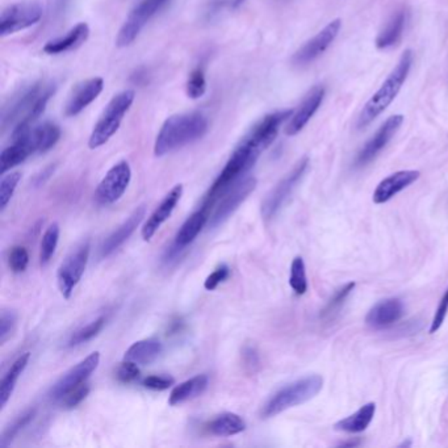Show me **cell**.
I'll return each mask as SVG.
<instances>
[{"label":"cell","mask_w":448,"mask_h":448,"mask_svg":"<svg viewBox=\"0 0 448 448\" xmlns=\"http://www.w3.org/2000/svg\"><path fill=\"white\" fill-rule=\"evenodd\" d=\"M105 325V317H99L96 318L93 323L86 325L83 327H81L79 330H76L75 333L72 335L70 341H69V346L70 347H75V346H79V344H86L91 339H94L96 335H99V333L103 330Z\"/></svg>","instance_id":"d6a6232c"},{"label":"cell","mask_w":448,"mask_h":448,"mask_svg":"<svg viewBox=\"0 0 448 448\" xmlns=\"http://www.w3.org/2000/svg\"><path fill=\"white\" fill-rule=\"evenodd\" d=\"M309 168V158H302L297 165L293 167L291 172H288L282 180L272 188L271 192L264 198L262 204V216L263 219H272L287 204V201L292 196L293 191L299 186L302 177Z\"/></svg>","instance_id":"8992f818"},{"label":"cell","mask_w":448,"mask_h":448,"mask_svg":"<svg viewBox=\"0 0 448 448\" xmlns=\"http://www.w3.org/2000/svg\"><path fill=\"white\" fill-rule=\"evenodd\" d=\"M132 180V168L126 161L112 167L102 179L95 192V198L100 205L114 204L123 198Z\"/></svg>","instance_id":"30bf717a"},{"label":"cell","mask_w":448,"mask_h":448,"mask_svg":"<svg viewBox=\"0 0 448 448\" xmlns=\"http://www.w3.org/2000/svg\"><path fill=\"white\" fill-rule=\"evenodd\" d=\"M21 180V174L19 171L16 172H10V174H4L0 182V209L1 212L7 208L11 198L13 196L18 184Z\"/></svg>","instance_id":"d590c367"},{"label":"cell","mask_w":448,"mask_h":448,"mask_svg":"<svg viewBox=\"0 0 448 448\" xmlns=\"http://www.w3.org/2000/svg\"><path fill=\"white\" fill-rule=\"evenodd\" d=\"M100 363V354L95 351L88 355L82 362L74 365L65 375L53 386L50 389V398L54 401H61L69 392H72L76 386H82L90 376L94 374L95 369Z\"/></svg>","instance_id":"5bb4252c"},{"label":"cell","mask_w":448,"mask_h":448,"mask_svg":"<svg viewBox=\"0 0 448 448\" xmlns=\"http://www.w3.org/2000/svg\"><path fill=\"white\" fill-rule=\"evenodd\" d=\"M90 251H91L90 240H83L61 263L57 271V282L65 299L72 297L75 287L81 282L88 263Z\"/></svg>","instance_id":"52a82bcc"},{"label":"cell","mask_w":448,"mask_h":448,"mask_svg":"<svg viewBox=\"0 0 448 448\" xmlns=\"http://www.w3.org/2000/svg\"><path fill=\"white\" fill-rule=\"evenodd\" d=\"M323 386V379L320 375L306 376L283 386L266 402L262 409V418L275 417L291 407L308 402L321 392Z\"/></svg>","instance_id":"277c9868"},{"label":"cell","mask_w":448,"mask_h":448,"mask_svg":"<svg viewBox=\"0 0 448 448\" xmlns=\"http://www.w3.org/2000/svg\"><path fill=\"white\" fill-rule=\"evenodd\" d=\"M290 285L293 292L301 296L308 291V280H306V269L301 257H296L291 264V275H290Z\"/></svg>","instance_id":"836d02e7"},{"label":"cell","mask_w":448,"mask_h":448,"mask_svg":"<svg viewBox=\"0 0 448 448\" xmlns=\"http://www.w3.org/2000/svg\"><path fill=\"white\" fill-rule=\"evenodd\" d=\"M209 210L210 209L201 207L184 221V224L182 225V228L179 229L177 236H175L172 246L167 251V259L175 257L177 255V252L186 249L188 245H191L194 240H196V237L201 233V230L204 229L205 225L209 222V219H210Z\"/></svg>","instance_id":"e0dca14e"},{"label":"cell","mask_w":448,"mask_h":448,"mask_svg":"<svg viewBox=\"0 0 448 448\" xmlns=\"http://www.w3.org/2000/svg\"><path fill=\"white\" fill-rule=\"evenodd\" d=\"M29 264V254L24 246H15L12 247L8 255V266L15 273H21L25 271Z\"/></svg>","instance_id":"74e56055"},{"label":"cell","mask_w":448,"mask_h":448,"mask_svg":"<svg viewBox=\"0 0 448 448\" xmlns=\"http://www.w3.org/2000/svg\"><path fill=\"white\" fill-rule=\"evenodd\" d=\"M325 93L326 91L323 86H315L306 94L297 111L293 112L291 118L288 120V124L285 126L287 136H296L301 132L323 104Z\"/></svg>","instance_id":"2e32d148"},{"label":"cell","mask_w":448,"mask_h":448,"mask_svg":"<svg viewBox=\"0 0 448 448\" xmlns=\"http://www.w3.org/2000/svg\"><path fill=\"white\" fill-rule=\"evenodd\" d=\"M60 240V225L57 222L52 224L42 236L40 245V264L46 266L55 252L57 245Z\"/></svg>","instance_id":"4dcf8cb0"},{"label":"cell","mask_w":448,"mask_h":448,"mask_svg":"<svg viewBox=\"0 0 448 448\" xmlns=\"http://www.w3.org/2000/svg\"><path fill=\"white\" fill-rule=\"evenodd\" d=\"M407 11L405 8L396 11L392 18L386 21V27L376 37V48L380 50L391 49L401 41L404 29L407 25Z\"/></svg>","instance_id":"cb8c5ba5"},{"label":"cell","mask_w":448,"mask_h":448,"mask_svg":"<svg viewBox=\"0 0 448 448\" xmlns=\"http://www.w3.org/2000/svg\"><path fill=\"white\" fill-rule=\"evenodd\" d=\"M208 120L200 112L180 114L168 117L161 128L154 144V154L163 156L177 149L187 147L204 136Z\"/></svg>","instance_id":"7a4b0ae2"},{"label":"cell","mask_w":448,"mask_h":448,"mask_svg":"<svg viewBox=\"0 0 448 448\" xmlns=\"http://www.w3.org/2000/svg\"><path fill=\"white\" fill-rule=\"evenodd\" d=\"M413 65V52L407 49L402 53L400 61L395 66V69L386 76L381 87L376 91L374 96L365 103L362 112L358 117L356 126L358 129H363L369 125L374 120L381 115L389 105L393 103L397 95L401 91L402 86L407 82Z\"/></svg>","instance_id":"3957f363"},{"label":"cell","mask_w":448,"mask_h":448,"mask_svg":"<svg viewBox=\"0 0 448 448\" xmlns=\"http://www.w3.org/2000/svg\"><path fill=\"white\" fill-rule=\"evenodd\" d=\"M55 93V86L45 82H36L24 87L11 97L8 104L1 112L3 129L12 128V136L34 125L43 114L50 97Z\"/></svg>","instance_id":"6da1fadb"},{"label":"cell","mask_w":448,"mask_h":448,"mask_svg":"<svg viewBox=\"0 0 448 448\" xmlns=\"http://www.w3.org/2000/svg\"><path fill=\"white\" fill-rule=\"evenodd\" d=\"M207 91V79H205V73L201 67L195 69L187 82V95L191 99H200L203 97Z\"/></svg>","instance_id":"8d00e7d4"},{"label":"cell","mask_w":448,"mask_h":448,"mask_svg":"<svg viewBox=\"0 0 448 448\" xmlns=\"http://www.w3.org/2000/svg\"><path fill=\"white\" fill-rule=\"evenodd\" d=\"M103 88H104V81L102 78L87 79L82 83L76 84L65 107L66 116L74 117V116L79 115L83 109L97 99V96L102 94Z\"/></svg>","instance_id":"d6986e66"},{"label":"cell","mask_w":448,"mask_h":448,"mask_svg":"<svg viewBox=\"0 0 448 448\" xmlns=\"http://www.w3.org/2000/svg\"><path fill=\"white\" fill-rule=\"evenodd\" d=\"M355 288V283H347L342 288H339L337 292L334 293L333 297L326 304L321 312L323 320H330L333 318L337 313L341 311L344 302L348 299V296L353 293Z\"/></svg>","instance_id":"1f68e13d"},{"label":"cell","mask_w":448,"mask_h":448,"mask_svg":"<svg viewBox=\"0 0 448 448\" xmlns=\"http://www.w3.org/2000/svg\"><path fill=\"white\" fill-rule=\"evenodd\" d=\"M88 393H90V386L84 383L82 386H76L72 392H69L66 396L63 397L61 404L65 409H74L88 396Z\"/></svg>","instance_id":"ab89813d"},{"label":"cell","mask_w":448,"mask_h":448,"mask_svg":"<svg viewBox=\"0 0 448 448\" xmlns=\"http://www.w3.org/2000/svg\"><path fill=\"white\" fill-rule=\"evenodd\" d=\"M255 187L257 179L254 177L240 179L233 187H230L224 194V196L219 198L217 208L209 219V226L217 228L222 222L229 219L230 216L240 208V204L250 196Z\"/></svg>","instance_id":"8fae6325"},{"label":"cell","mask_w":448,"mask_h":448,"mask_svg":"<svg viewBox=\"0 0 448 448\" xmlns=\"http://www.w3.org/2000/svg\"><path fill=\"white\" fill-rule=\"evenodd\" d=\"M448 313V288L446 290V292L443 294L442 300L439 302L438 308H437V312L434 314V318H433V323H431V327H430V334L437 333L439 329L442 327V325L446 320V315Z\"/></svg>","instance_id":"ee69618b"},{"label":"cell","mask_w":448,"mask_h":448,"mask_svg":"<svg viewBox=\"0 0 448 448\" xmlns=\"http://www.w3.org/2000/svg\"><path fill=\"white\" fill-rule=\"evenodd\" d=\"M243 1H245V0H231V6H233L234 8H237V7H240Z\"/></svg>","instance_id":"bcb514c9"},{"label":"cell","mask_w":448,"mask_h":448,"mask_svg":"<svg viewBox=\"0 0 448 448\" xmlns=\"http://www.w3.org/2000/svg\"><path fill=\"white\" fill-rule=\"evenodd\" d=\"M208 383L209 379L207 375L195 376L189 380L180 383L179 386H175L171 391L170 397H168V404L171 407H177V405L184 404L187 401L196 398L204 393V391L208 386Z\"/></svg>","instance_id":"484cf974"},{"label":"cell","mask_w":448,"mask_h":448,"mask_svg":"<svg viewBox=\"0 0 448 448\" xmlns=\"http://www.w3.org/2000/svg\"><path fill=\"white\" fill-rule=\"evenodd\" d=\"M375 402H368L360 407L358 412H355L354 414L337 422L334 425V428L337 431H344V433H348V434L362 433L371 425L372 419L375 417Z\"/></svg>","instance_id":"4316f807"},{"label":"cell","mask_w":448,"mask_h":448,"mask_svg":"<svg viewBox=\"0 0 448 448\" xmlns=\"http://www.w3.org/2000/svg\"><path fill=\"white\" fill-rule=\"evenodd\" d=\"M34 414H36V410H34V409H29V410H27L25 413H22L21 416L16 418L10 428L4 431L3 437L0 439V447H8L11 443H12V440L20 433L21 430L24 428H27V426L31 423L32 419L34 418Z\"/></svg>","instance_id":"e575fe53"},{"label":"cell","mask_w":448,"mask_h":448,"mask_svg":"<svg viewBox=\"0 0 448 448\" xmlns=\"http://www.w3.org/2000/svg\"><path fill=\"white\" fill-rule=\"evenodd\" d=\"M174 384H175L174 377L168 375L147 376V379L142 380V386L147 388V389H150V391H156V392L166 391Z\"/></svg>","instance_id":"60d3db41"},{"label":"cell","mask_w":448,"mask_h":448,"mask_svg":"<svg viewBox=\"0 0 448 448\" xmlns=\"http://www.w3.org/2000/svg\"><path fill=\"white\" fill-rule=\"evenodd\" d=\"M405 313L404 302L400 299L392 297L383 301L377 302L375 306L368 312L365 317V323L371 327L383 329L398 323Z\"/></svg>","instance_id":"7402d4cb"},{"label":"cell","mask_w":448,"mask_h":448,"mask_svg":"<svg viewBox=\"0 0 448 448\" xmlns=\"http://www.w3.org/2000/svg\"><path fill=\"white\" fill-rule=\"evenodd\" d=\"M243 363L250 372H255V369L259 367V363H261L259 355L252 347H246L243 350Z\"/></svg>","instance_id":"f6af8a7d"},{"label":"cell","mask_w":448,"mask_h":448,"mask_svg":"<svg viewBox=\"0 0 448 448\" xmlns=\"http://www.w3.org/2000/svg\"><path fill=\"white\" fill-rule=\"evenodd\" d=\"M61 138V129L54 123H42L40 125H33L12 136V141H16L25 147L31 156L42 154L55 147Z\"/></svg>","instance_id":"7c38bea8"},{"label":"cell","mask_w":448,"mask_h":448,"mask_svg":"<svg viewBox=\"0 0 448 448\" xmlns=\"http://www.w3.org/2000/svg\"><path fill=\"white\" fill-rule=\"evenodd\" d=\"M230 276V269L226 264H221L215 271L209 275L204 283V288L207 291H215L221 283L225 282Z\"/></svg>","instance_id":"7bdbcfd3"},{"label":"cell","mask_w":448,"mask_h":448,"mask_svg":"<svg viewBox=\"0 0 448 448\" xmlns=\"http://www.w3.org/2000/svg\"><path fill=\"white\" fill-rule=\"evenodd\" d=\"M341 28H342L341 19H335L332 22H329L323 31L318 32L313 39L305 42L301 48L294 53L292 62L296 66H306L313 61H315L317 58H320L323 53L330 48V45L337 39Z\"/></svg>","instance_id":"4fadbf2b"},{"label":"cell","mask_w":448,"mask_h":448,"mask_svg":"<svg viewBox=\"0 0 448 448\" xmlns=\"http://www.w3.org/2000/svg\"><path fill=\"white\" fill-rule=\"evenodd\" d=\"M136 93L133 90H126L120 94L112 97V100L105 107L103 115L100 116L97 124L95 125L94 130L88 140V147L90 149H97V147L105 145L112 137L115 136L116 132L123 123L124 116L128 114L130 107L135 102Z\"/></svg>","instance_id":"5b68a950"},{"label":"cell","mask_w":448,"mask_h":448,"mask_svg":"<svg viewBox=\"0 0 448 448\" xmlns=\"http://www.w3.org/2000/svg\"><path fill=\"white\" fill-rule=\"evenodd\" d=\"M421 177V172L416 170L397 171L386 177L376 187L372 200L375 204H386L391 198H395L401 191L416 183Z\"/></svg>","instance_id":"ffe728a7"},{"label":"cell","mask_w":448,"mask_h":448,"mask_svg":"<svg viewBox=\"0 0 448 448\" xmlns=\"http://www.w3.org/2000/svg\"><path fill=\"white\" fill-rule=\"evenodd\" d=\"M163 344L156 338H149L132 344L124 355V360L133 362L138 365H151L161 356Z\"/></svg>","instance_id":"d4e9b609"},{"label":"cell","mask_w":448,"mask_h":448,"mask_svg":"<svg viewBox=\"0 0 448 448\" xmlns=\"http://www.w3.org/2000/svg\"><path fill=\"white\" fill-rule=\"evenodd\" d=\"M88 36H90V27L86 22H79L66 34L48 42L43 46V52L50 55L72 52L87 41Z\"/></svg>","instance_id":"603a6c76"},{"label":"cell","mask_w":448,"mask_h":448,"mask_svg":"<svg viewBox=\"0 0 448 448\" xmlns=\"http://www.w3.org/2000/svg\"><path fill=\"white\" fill-rule=\"evenodd\" d=\"M18 323V314L13 311H3L0 315V344H4L11 338Z\"/></svg>","instance_id":"f35d334b"},{"label":"cell","mask_w":448,"mask_h":448,"mask_svg":"<svg viewBox=\"0 0 448 448\" xmlns=\"http://www.w3.org/2000/svg\"><path fill=\"white\" fill-rule=\"evenodd\" d=\"M117 379L124 383V384H129V383H133L138 380L140 377V368L138 365L133 363V362H128L124 360L120 367L117 368Z\"/></svg>","instance_id":"b9f144b4"},{"label":"cell","mask_w":448,"mask_h":448,"mask_svg":"<svg viewBox=\"0 0 448 448\" xmlns=\"http://www.w3.org/2000/svg\"><path fill=\"white\" fill-rule=\"evenodd\" d=\"M31 359V353H25L20 355L12 365H11L8 371L6 372V375L3 376L1 383H0V407L7 405V402L10 401L11 396L15 391V386L18 384V380L20 379L22 372L25 371L27 365L29 363Z\"/></svg>","instance_id":"83f0119b"},{"label":"cell","mask_w":448,"mask_h":448,"mask_svg":"<svg viewBox=\"0 0 448 448\" xmlns=\"http://www.w3.org/2000/svg\"><path fill=\"white\" fill-rule=\"evenodd\" d=\"M31 156V153L19 142L13 141L12 145L6 147L0 154V174L4 175L13 167L19 166Z\"/></svg>","instance_id":"f546056e"},{"label":"cell","mask_w":448,"mask_h":448,"mask_svg":"<svg viewBox=\"0 0 448 448\" xmlns=\"http://www.w3.org/2000/svg\"><path fill=\"white\" fill-rule=\"evenodd\" d=\"M147 215V207L140 205L137 207L133 213L115 230L112 231L107 238L103 245L100 246V258H107L112 252H115L125 240H129V237L135 233V230L140 226L142 219Z\"/></svg>","instance_id":"44dd1931"},{"label":"cell","mask_w":448,"mask_h":448,"mask_svg":"<svg viewBox=\"0 0 448 448\" xmlns=\"http://www.w3.org/2000/svg\"><path fill=\"white\" fill-rule=\"evenodd\" d=\"M245 428V421L236 413H222L208 423L209 433L216 437H233Z\"/></svg>","instance_id":"f1b7e54d"},{"label":"cell","mask_w":448,"mask_h":448,"mask_svg":"<svg viewBox=\"0 0 448 448\" xmlns=\"http://www.w3.org/2000/svg\"><path fill=\"white\" fill-rule=\"evenodd\" d=\"M166 3L167 0H142L126 18L125 22L117 34L116 45L118 48H126L132 45L150 19Z\"/></svg>","instance_id":"ba28073f"},{"label":"cell","mask_w":448,"mask_h":448,"mask_svg":"<svg viewBox=\"0 0 448 448\" xmlns=\"http://www.w3.org/2000/svg\"><path fill=\"white\" fill-rule=\"evenodd\" d=\"M404 123V116H391L383 125L379 128L374 136L369 138V141L362 147L359 154L356 156V166H365L369 162H372L376 156H379L386 145L391 142V140L396 136L398 129Z\"/></svg>","instance_id":"9a60e30c"},{"label":"cell","mask_w":448,"mask_h":448,"mask_svg":"<svg viewBox=\"0 0 448 448\" xmlns=\"http://www.w3.org/2000/svg\"><path fill=\"white\" fill-rule=\"evenodd\" d=\"M182 195H183V186L182 184H177L167 194L165 198L154 209V212L149 216V219L142 226L141 236H142L144 240H151L156 231L161 229V226L171 217L174 209L177 208V203L182 198Z\"/></svg>","instance_id":"ac0fdd59"},{"label":"cell","mask_w":448,"mask_h":448,"mask_svg":"<svg viewBox=\"0 0 448 448\" xmlns=\"http://www.w3.org/2000/svg\"><path fill=\"white\" fill-rule=\"evenodd\" d=\"M42 7L39 3H18L3 10L0 15V36L6 37L31 28L41 20Z\"/></svg>","instance_id":"9c48e42d"}]
</instances>
